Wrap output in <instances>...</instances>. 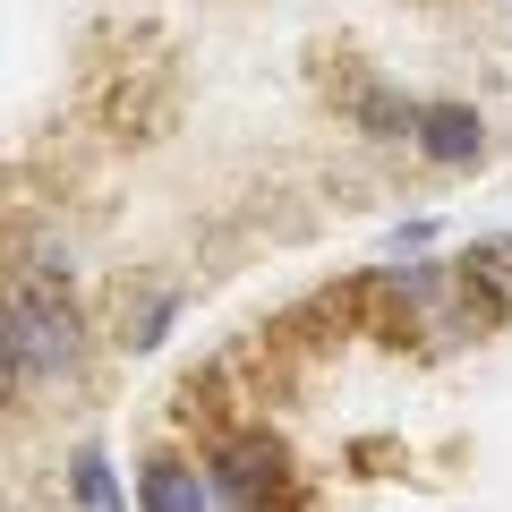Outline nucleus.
Wrapping results in <instances>:
<instances>
[{
    "label": "nucleus",
    "mask_w": 512,
    "mask_h": 512,
    "mask_svg": "<svg viewBox=\"0 0 512 512\" xmlns=\"http://www.w3.org/2000/svg\"><path fill=\"white\" fill-rule=\"evenodd\" d=\"M0 342L18 350L26 384H77L94 350V316L77 299V282H35V274H0Z\"/></svg>",
    "instance_id": "obj_1"
},
{
    "label": "nucleus",
    "mask_w": 512,
    "mask_h": 512,
    "mask_svg": "<svg viewBox=\"0 0 512 512\" xmlns=\"http://www.w3.org/2000/svg\"><path fill=\"white\" fill-rule=\"evenodd\" d=\"M197 470H205V487H214L222 512H291V495H299L291 444L274 427H222L197 453Z\"/></svg>",
    "instance_id": "obj_2"
},
{
    "label": "nucleus",
    "mask_w": 512,
    "mask_h": 512,
    "mask_svg": "<svg viewBox=\"0 0 512 512\" xmlns=\"http://www.w3.org/2000/svg\"><path fill=\"white\" fill-rule=\"evenodd\" d=\"M376 308H384V325H402V333H419L427 350H461L470 342V299H461V274L444 265V256H419V265H384L376 274Z\"/></svg>",
    "instance_id": "obj_3"
},
{
    "label": "nucleus",
    "mask_w": 512,
    "mask_h": 512,
    "mask_svg": "<svg viewBox=\"0 0 512 512\" xmlns=\"http://www.w3.org/2000/svg\"><path fill=\"white\" fill-rule=\"evenodd\" d=\"M410 146L436 171H470V163H487V111L461 103V94H427V103L410 111Z\"/></svg>",
    "instance_id": "obj_4"
},
{
    "label": "nucleus",
    "mask_w": 512,
    "mask_h": 512,
    "mask_svg": "<svg viewBox=\"0 0 512 512\" xmlns=\"http://www.w3.org/2000/svg\"><path fill=\"white\" fill-rule=\"evenodd\" d=\"M128 512H222L214 504V487H205V470H197V453H146L137 461V478H128Z\"/></svg>",
    "instance_id": "obj_5"
},
{
    "label": "nucleus",
    "mask_w": 512,
    "mask_h": 512,
    "mask_svg": "<svg viewBox=\"0 0 512 512\" xmlns=\"http://www.w3.org/2000/svg\"><path fill=\"white\" fill-rule=\"evenodd\" d=\"M60 495L69 512H128V478L111 470V444L103 436H77L69 461H60Z\"/></svg>",
    "instance_id": "obj_6"
},
{
    "label": "nucleus",
    "mask_w": 512,
    "mask_h": 512,
    "mask_svg": "<svg viewBox=\"0 0 512 512\" xmlns=\"http://www.w3.org/2000/svg\"><path fill=\"white\" fill-rule=\"evenodd\" d=\"M180 308H188V299L171 291V282H146V291H128V299H120L111 333H120V350H128V359H154V350H163L171 333H180Z\"/></svg>",
    "instance_id": "obj_7"
},
{
    "label": "nucleus",
    "mask_w": 512,
    "mask_h": 512,
    "mask_svg": "<svg viewBox=\"0 0 512 512\" xmlns=\"http://www.w3.org/2000/svg\"><path fill=\"white\" fill-rule=\"evenodd\" d=\"M453 274H461V299H470L478 316H512V239H470V248L453 256Z\"/></svg>",
    "instance_id": "obj_8"
},
{
    "label": "nucleus",
    "mask_w": 512,
    "mask_h": 512,
    "mask_svg": "<svg viewBox=\"0 0 512 512\" xmlns=\"http://www.w3.org/2000/svg\"><path fill=\"white\" fill-rule=\"evenodd\" d=\"M77 265H86V256H77V239L60 231V222H26V231L9 239V265H0V274H35V282H77Z\"/></svg>",
    "instance_id": "obj_9"
},
{
    "label": "nucleus",
    "mask_w": 512,
    "mask_h": 512,
    "mask_svg": "<svg viewBox=\"0 0 512 512\" xmlns=\"http://www.w3.org/2000/svg\"><path fill=\"white\" fill-rule=\"evenodd\" d=\"M410 94H393V86H359L350 94V120L367 128V137H376V146H410Z\"/></svg>",
    "instance_id": "obj_10"
},
{
    "label": "nucleus",
    "mask_w": 512,
    "mask_h": 512,
    "mask_svg": "<svg viewBox=\"0 0 512 512\" xmlns=\"http://www.w3.org/2000/svg\"><path fill=\"white\" fill-rule=\"evenodd\" d=\"M436 239H444V222H436V214L393 222V231H384V265H419V256H436Z\"/></svg>",
    "instance_id": "obj_11"
},
{
    "label": "nucleus",
    "mask_w": 512,
    "mask_h": 512,
    "mask_svg": "<svg viewBox=\"0 0 512 512\" xmlns=\"http://www.w3.org/2000/svg\"><path fill=\"white\" fill-rule=\"evenodd\" d=\"M26 393H35V384H26V367H18V350L0 342V419H9V410H18Z\"/></svg>",
    "instance_id": "obj_12"
}]
</instances>
